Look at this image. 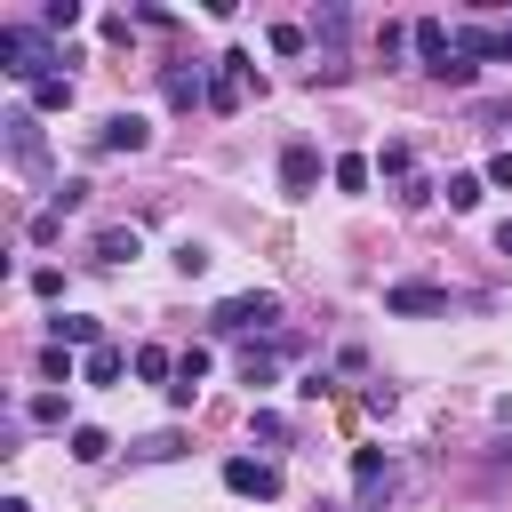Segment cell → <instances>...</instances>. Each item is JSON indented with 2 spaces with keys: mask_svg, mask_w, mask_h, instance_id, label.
I'll return each mask as SVG.
<instances>
[{
  "mask_svg": "<svg viewBox=\"0 0 512 512\" xmlns=\"http://www.w3.org/2000/svg\"><path fill=\"white\" fill-rule=\"evenodd\" d=\"M56 64H64V56H56V32H40V24H0V72H8V80L40 88Z\"/></svg>",
  "mask_w": 512,
  "mask_h": 512,
  "instance_id": "obj_1",
  "label": "cell"
},
{
  "mask_svg": "<svg viewBox=\"0 0 512 512\" xmlns=\"http://www.w3.org/2000/svg\"><path fill=\"white\" fill-rule=\"evenodd\" d=\"M408 48H416V64H424L432 80H448V88H472V64L456 56V32H448L440 16H416V24H408Z\"/></svg>",
  "mask_w": 512,
  "mask_h": 512,
  "instance_id": "obj_2",
  "label": "cell"
},
{
  "mask_svg": "<svg viewBox=\"0 0 512 512\" xmlns=\"http://www.w3.org/2000/svg\"><path fill=\"white\" fill-rule=\"evenodd\" d=\"M208 328H216V336H248V328H280V296H272V288H248V296H224V304L208 312Z\"/></svg>",
  "mask_w": 512,
  "mask_h": 512,
  "instance_id": "obj_3",
  "label": "cell"
},
{
  "mask_svg": "<svg viewBox=\"0 0 512 512\" xmlns=\"http://www.w3.org/2000/svg\"><path fill=\"white\" fill-rule=\"evenodd\" d=\"M0 128H8V160H16L24 176H48V144H40V112H32V104H16V112H8Z\"/></svg>",
  "mask_w": 512,
  "mask_h": 512,
  "instance_id": "obj_4",
  "label": "cell"
},
{
  "mask_svg": "<svg viewBox=\"0 0 512 512\" xmlns=\"http://www.w3.org/2000/svg\"><path fill=\"white\" fill-rule=\"evenodd\" d=\"M248 80H256V64H248L240 48H232V56H216V64H208V112H240Z\"/></svg>",
  "mask_w": 512,
  "mask_h": 512,
  "instance_id": "obj_5",
  "label": "cell"
},
{
  "mask_svg": "<svg viewBox=\"0 0 512 512\" xmlns=\"http://www.w3.org/2000/svg\"><path fill=\"white\" fill-rule=\"evenodd\" d=\"M224 488L272 504V496H280V464H272V456H224Z\"/></svg>",
  "mask_w": 512,
  "mask_h": 512,
  "instance_id": "obj_6",
  "label": "cell"
},
{
  "mask_svg": "<svg viewBox=\"0 0 512 512\" xmlns=\"http://www.w3.org/2000/svg\"><path fill=\"white\" fill-rule=\"evenodd\" d=\"M384 312H392V320H424V312H448V288H432V280H392V288H384Z\"/></svg>",
  "mask_w": 512,
  "mask_h": 512,
  "instance_id": "obj_7",
  "label": "cell"
},
{
  "mask_svg": "<svg viewBox=\"0 0 512 512\" xmlns=\"http://www.w3.org/2000/svg\"><path fill=\"white\" fill-rule=\"evenodd\" d=\"M152 144V120L144 112H104L96 120V152H144Z\"/></svg>",
  "mask_w": 512,
  "mask_h": 512,
  "instance_id": "obj_8",
  "label": "cell"
},
{
  "mask_svg": "<svg viewBox=\"0 0 512 512\" xmlns=\"http://www.w3.org/2000/svg\"><path fill=\"white\" fill-rule=\"evenodd\" d=\"M208 368H216V352H208V344H184V352H176V384H168V408H192V400H200V384H208Z\"/></svg>",
  "mask_w": 512,
  "mask_h": 512,
  "instance_id": "obj_9",
  "label": "cell"
},
{
  "mask_svg": "<svg viewBox=\"0 0 512 512\" xmlns=\"http://www.w3.org/2000/svg\"><path fill=\"white\" fill-rule=\"evenodd\" d=\"M160 88H168V104H176V112H200V104H208V72H200V64H168V72H160Z\"/></svg>",
  "mask_w": 512,
  "mask_h": 512,
  "instance_id": "obj_10",
  "label": "cell"
},
{
  "mask_svg": "<svg viewBox=\"0 0 512 512\" xmlns=\"http://www.w3.org/2000/svg\"><path fill=\"white\" fill-rule=\"evenodd\" d=\"M312 184H320V152H312V144H288V152H280V192L304 200Z\"/></svg>",
  "mask_w": 512,
  "mask_h": 512,
  "instance_id": "obj_11",
  "label": "cell"
},
{
  "mask_svg": "<svg viewBox=\"0 0 512 512\" xmlns=\"http://www.w3.org/2000/svg\"><path fill=\"white\" fill-rule=\"evenodd\" d=\"M456 56L464 64H504V32L496 24H456Z\"/></svg>",
  "mask_w": 512,
  "mask_h": 512,
  "instance_id": "obj_12",
  "label": "cell"
},
{
  "mask_svg": "<svg viewBox=\"0 0 512 512\" xmlns=\"http://www.w3.org/2000/svg\"><path fill=\"white\" fill-rule=\"evenodd\" d=\"M136 256H144V232L136 224H104L96 232V264H136Z\"/></svg>",
  "mask_w": 512,
  "mask_h": 512,
  "instance_id": "obj_13",
  "label": "cell"
},
{
  "mask_svg": "<svg viewBox=\"0 0 512 512\" xmlns=\"http://www.w3.org/2000/svg\"><path fill=\"white\" fill-rule=\"evenodd\" d=\"M48 328H56V344H72V352H96V344H104V320H88V312H56Z\"/></svg>",
  "mask_w": 512,
  "mask_h": 512,
  "instance_id": "obj_14",
  "label": "cell"
},
{
  "mask_svg": "<svg viewBox=\"0 0 512 512\" xmlns=\"http://www.w3.org/2000/svg\"><path fill=\"white\" fill-rule=\"evenodd\" d=\"M120 368H136V360H128L120 344H96V352L80 360V384H120Z\"/></svg>",
  "mask_w": 512,
  "mask_h": 512,
  "instance_id": "obj_15",
  "label": "cell"
},
{
  "mask_svg": "<svg viewBox=\"0 0 512 512\" xmlns=\"http://www.w3.org/2000/svg\"><path fill=\"white\" fill-rule=\"evenodd\" d=\"M272 376H280V344H248V352H240V384H248V392H264Z\"/></svg>",
  "mask_w": 512,
  "mask_h": 512,
  "instance_id": "obj_16",
  "label": "cell"
},
{
  "mask_svg": "<svg viewBox=\"0 0 512 512\" xmlns=\"http://www.w3.org/2000/svg\"><path fill=\"white\" fill-rule=\"evenodd\" d=\"M328 184H336V192H368V184H376V160L344 152V160H328Z\"/></svg>",
  "mask_w": 512,
  "mask_h": 512,
  "instance_id": "obj_17",
  "label": "cell"
},
{
  "mask_svg": "<svg viewBox=\"0 0 512 512\" xmlns=\"http://www.w3.org/2000/svg\"><path fill=\"white\" fill-rule=\"evenodd\" d=\"M136 384H176V352H160V344H136Z\"/></svg>",
  "mask_w": 512,
  "mask_h": 512,
  "instance_id": "obj_18",
  "label": "cell"
},
{
  "mask_svg": "<svg viewBox=\"0 0 512 512\" xmlns=\"http://www.w3.org/2000/svg\"><path fill=\"white\" fill-rule=\"evenodd\" d=\"M32 112H72V72H48L32 88Z\"/></svg>",
  "mask_w": 512,
  "mask_h": 512,
  "instance_id": "obj_19",
  "label": "cell"
},
{
  "mask_svg": "<svg viewBox=\"0 0 512 512\" xmlns=\"http://www.w3.org/2000/svg\"><path fill=\"white\" fill-rule=\"evenodd\" d=\"M72 456H80V464H104V456H112V432H104V424H72Z\"/></svg>",
  "mask_w": 512,
  "mask_h": 512,
  "instance_id": "obj_20",
  "label": "cell"
},
{
  "mask_svg": "<svg viewBox=\"0 0 512 512\" xmlns=\"http://www.w3.org/2000/svg\"><path fill=\"white\" fill-rule=\"evenodd\" d=\"M440 192H448V208H480V192H488V176H472V168H456V176H448Z\"/></svg>",
  "mask_w": 512,
  "mask_h": 512,
  "instance_id": "obj_21",
  "label": "cell"
},
{
  "mask_svg": "<svg viewBox=\"0 0 512 512\" xmlns=\"http://www.w3.org/2000/svg\"><path fill=\"white\" fill-rule=\"evenodd\" d=\"M376 176H400V184H416V152H408V144H384V152H376Z\"/></svg>",
  "mask_w": 512,
  "mask_h": 512,
  "instance_id": "obj_22",
  "label": "cell"
},
{
  "mask_svg": "<svg viewBox=\"0 0 512 512\" xmlns=\"http://www.w3.org/2000/svg\"><path fill=\"white\" fill-rule=\"evenodd\" d=\"M88 192H96V184H88V176H64V184H56V192H48V208H56V216H72V208H80V200H88Z\"/></svg>",
  "mask_w": 512,
  "mask_h": 512,
  "instance_id": "obj_23",
  "label": "cell"
},
{
  "mask_svg": "<svg viewBox=\"0 0 512 512\" xmlns=\"http://www.w3.org/2000/svg\"><path fill=\"white\" fill-rule=\"evenodd\" d=\"M40 376H48V384H72V376H80V368H72V344H48V352H40Z\"/></svg>",
  "mask_w": 512,
  "mask_h": 512,
  "instance_id": "obj_24",
  "label": "cell"
},
{
  "mask_svg": "<svg viewBox=\"0 0 512 512\" xmlns=\"http://www.w3.org/2000/svg\"><path fill=\"white\" fill-rule=\"evenodd\" d=\"M24 424H64V392H32L24 400Z\"/></svg>",
  "mask_w": 512,
  "mask_h": 512,
  "instance_id": "obj_25",
  "label": "cell"
},
{
  "mask_svg": "<svg viewBox=\"0 0 512 512\" xmlns=\"http://www.w3.org/2000/svg\"><path fill=\"white\" fill-rule=\"evenodd\" d=\"M72 24H80V0H48L40 8V32H72Z\"/></svg>",
  "mask_w": 512,
  "mask_h": 512,
  "instance_id": "obj_26",
  "label": "cell"
},
{
  "mask_svg": "<svg viewBox=\"0 0 512 512\" xmlns=\"http://www.w3.org/2000/svg\"><path fill=\"white\" fill-rule=\"evenodd\" d=\"M136 456H144V464H168V456H184V440H176V432H152V440H136Z\"/></svg>",
  "mask_w": 512,
  "mask_h": 512,
  "instance_id": "obj_27",
  "label": "cell"
},
{
  "mask_svg": "<svg viewBox=\"0 0 512 512\" xmlns=\"http://www.w3.org/2000/svg\"><path fill=\"white\" fill-rule=\"evenodd\" d=\"M352 480H360V488H376V480H392V464H384L376 448H360V456H352Z\"/></svg>",
  "mask_w": 512,
  "mask_h": 512,
  "instance_id": "obj_28",
  "label": "cell"
},
{
  "mask_svg": "<svg viewBox=\"0 0 512 512\" xmlns=\"http://www.w3.org/2000/svg\"><path fill=\"white\" fill-rule=\"evenodd\" d=\"M264 40H272V56H296V48H304V24H272Z\"/></svg>",
  "mask_w": 512,
  "mask_h": 512,
  "instance_id": "obj_29",
  "label": "cell"
},
{
  "mask_svg": "<svg viewBox=\"0 0 512 512\" xmlns=\"http://www.w3.org/2000/svg\"><path fill=\"white\" fill-rule=\"evenodd\" d=\"M176 272H184V280H192V272H208V248H200V240H184V248H176Z\"/></svg>",
  "mask_w": 512,
  "mask_h": 512,
  "instance_id": "obj_30",
  "label": "cell"
},
{
  "mask_svg": "<svg viewBox=\"0 0 512 512\" xmlns=\"http://www.w3.org/2000/svg\"><path fill=\"white\" fill-rule=\"evenodd\" d=\"M32 296H48V304H56V296H64V272H56V264H40V272H32Z\"/></svg>",
  "mask_w": 512,
  "mask_h": 512,
  "instance_id": "obj_31",
  "label": "cell"
},
{
  "mask_svg": "<svg viewBox=\"0 0 512 512\" xmlns=\"http://www.w3.org/2000/svg\"><path fill=\"white\" fill-rule=\"evenodd\" d=\"M256 440H272V448H280V440H288V416H272V408H256Z\"/></svg>",
  "mask_w": 512,
  "mask_h": 512,
  "instance_id": "obj_32",
  "label": "cell"
},
{
  "mask_svg": "<svg viewBox=\"0 0 512 512\" xmlns=\"http://www.w3.org/2000/svg\"><path fill=\"white\" fill-rule=\"evenodd\" d=\"M488 184H504V192H512V152H496V160H488Z\"/></svg>",
  "mask_w": 512,
  "mask_h": 512,
  "instance_id": "obj_33",
  "label": "cell"
},
{
  "mask_svg": "<svg viewBox=\"0 0 512 512\" xmlns=\"http://www.w3.org/2000/svg\"><path fill=\"white\" fill-rule=\"evenodd\" d=\"M496 256H512V224H496Z\"/></svg>",
  "mask_w": 512,
  "mask_h": 512,
  "instance_id": "obj_34",
  "label": "cell"
},
{
  "mask_svg": "<svg viewBox=\"0 0 512 512\" xmlns=\"http://www.w3.org/2000/svg\"><path fill=\"white\" fill-rule=\"evenodd\" d=\"M0 512H32V504H24V496H8V504H0Z\"/></svg>",
  "mask_w": 512,
  "mask_h": 512,
  "instance_id": "obj_35",
  "label": "cell"
},
{
  "mask_svg": "<svg viewBox=\"0 0 512 512\" xmlns=\"http://www.w3.org/2000/svg\"><path fill=\"white\" fill-rule=\"evenodd\" d=\"M504 64H512V24H504Z\"/></svg>",
  "mask_w": 512,
  "mask_h": 512,
  "instance_id": "obj_36",
  "label": "cell"
}]
</instances>
